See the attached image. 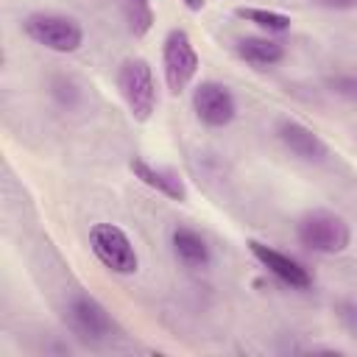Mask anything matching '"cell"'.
<instances>
[{"instance_id":"cell-3","label":"cell","mask_w":357,"mask_h":357,"mask_svg":"<svg viewBox=\"0 0 357 357\" xmlns=\"http://www.w3.org/2000/svg\"><path fill=\"white\" fill-rule=\"evenodd\" d=\"M117 89H120V98L126 100L128 106V114L137 120V123H148L156 112V78H153V67L148 59L142 56H134V59H126L120 67H117Z\"/></svg>"},{"instance_id":"cell-1","label":"cell","mask_w":357,"mask_h":357,"mask_svg":"<svg viewBox=\"0 0 357 357\" xmlns=\"http://www.w3.org/2000/svg\"><path fill=\"white\" fill-rule=\"evenodd\" d=\"M20 28L33 45H39L50 53L67 56V53H75L84 45L81 22L75 17H67V14H59V11H31V14L22 17Z\"/></svg>"},{"instance_id":"cell-4","label":"cell","mask_w":357,"mask_h":357,"mask_svg":"<svg viewBox=\"0 0 357 357\" xmlns=\"http://www.w3.org/2000/svg\"><path fill=\"white\" fill-rule=\"evenodd\" d=\"M296 240L301 248L312 254H343L351 245V229L349 223L329 212V209H312L296 223Z\"/></svg>"},{"instance_id":"cell-7","label":"cell","mask_w":357,"mask_h":357,"mask_svg":"<svg viewBox=\"0 0 357 357\" xmlns=\"http://www.w3.org/2000/svg\"><path fill=\"white\" fill-rule=\"evenodd\" d=\"M192 112L206 128H226L237 117V100L220 81H201L192 89Z\"/></svg>"},{"instance_id":"cell-13","label":"cell","mask_w":357,"mask_h":357,"mask_svg":"<svg viewBox=\"0 0 357 357\" xmlns=\"http://www.w3.org/2000/svg\"><path fill=\"white\" fill-rule=\"evenodd\" d=\"M234 14L245 22H251V25H257L265 33H284L293 25V20L287 14L273 11V8H259V6H237Z\"/></svg>"},{"instance_id":"cell-2","label":"cell","mask_w":357,"mask_h":357,"mask_svg":"<svg viewBox=\"0 0 357 357\" xmlns=\"http://www.w3.org/2000/svg\"><path fill=\"white\" fill-rule=\"evenodd\" d=\"M89 251L92 257L117 276H134L139 271V254L134 248V240L128 237V231L117 223L100 220L89 226Z\"/></svg>"},{"instance_id":"cell-16","label":"cell","mask_w":357,"mask_h":357,"mask_svg":"<svg viewBox=\"0 0 357 357\" xmlns=\"http://www.w3.org/2000/svg\"><path fill=\"white\" fill-rule=\"evenodd\" d=\"M318 6L324 8H332V11H349V8H357V0H315Z\"/></svg>"},{"instance_id":"cell-5","label":"cell","mask_w":357,"mask_h":357,"mask_svg":"<svg viewBox=\"0 0 357 357\" xmlns=\"http://www.w3.org/2000/svg\"><path fill=\"white\" fill-rule=\"evenodd\" d=\"M201 59L184 28H170L162 42V75L170 95H181L198 75Z\"/></svg>"},{"instance_id":"cell-11","label":"cell","mask_w":357,"mask_h":357,"mask_svg":"<svg viewBox=\"0 0 357 357\" xmlns=\"http://www.w3.org/2000/svg\"><path fill=\"white\" fill-rule=\"evenodd\" d=\"M170 248H173V257L190 271H201L212 262L209 243L204 240L201 231H195L190 226H176L170 231Z\"/></svg>"},{"instance_id":"cell-17","label":"cell","mask_w":357,"mask_h":357,"mask_svg":"<svg viewBox=\"0 0 357 357\" xmlns=\"http://www.w3.org/2000/svg\"><path fill=\"white\" fill-rule=\"evenodd\" d=\"M181 3H184L190 11H201V8L206 6V0H181Z\"/></svg>"},{"instance_id":"cell-12","label":"cell","mask_w":357,"mask_h":357,"mask_svg":"<svg viewBox=\"0 0 357 357\" xmlns=\"http://www.w3.org/2000/svg\"><path fill=\"white\" fill-rule=\"evenodd\" d=\"M234 53L257 70H268V67H276V64L284 61V45L279 39H273L271 33H265V36H240L234 42Z\"/></svg>"},{"instance_id":"cell-10","label":"cell","mask_w":357,"mask_h":357,"mask_svg":"<svg viewBox=\"0 0 357 357\" xmlns=\"http://www.w3.org/2000/svg\"><path fill=\"white\" fill-rule=\"evenodd\" d=\"M128 170L134 173L137 181H142L153 192H159V195H165L170 201H187V187H184V181H181L178 173H173L167 167H156L145 156H134L128 162Z\"/></svg>"},{"instance_id":"cell-15","label":"cell","mask_w":357,"mask_h":357,"mask_svg":"<svg viewBox=\"0 0 357 357\" xmlns=\"http://www.w3.org/2000/svg\"><path fill=\"white\" fill-rule=\"evenodd\" d=\"M329 92H335L337 98H346V100H357V75L354 73H337L326 81Z\"/></svg>"},{"instance_id":"cell-9","label":"cell","mask_w":357,"mask_h":357,"mask_svg":"<svg viewBox=\"0 0 357 357\" xmlns=\"http://www.w3.org/2000/svg\"><path fill=\"white\" fill-rule=\"evenodd\" d=\"M276 137H279V142H282L293 156H298L301 162H324V159L329 156L326 142H324L310 126H304V123H298V120H279Z\"/></svg>"},{"instance_id":"cell-14","label":"cell","mask_w":357,"mask_h":357,"mask_svg":"<svg viewBox=\"0 0 357 357\" xmlns=\"http://www.w3.org/2000/svg\"><path fill=\"white\" fill-rule=\"evenodd\" d=\"M123 11H126V22H128V31L142 39L153 22H156V14H153V6L151 0H123Z\"/></svg>"},{"instance_id":"cell-8","label":"cell","mask_w":357,"mask_h":357,"mask_svg":"<svg viewBox=\"0 0 357 357\" xmlns=\"http://www.w3.org/2000/svg\"><path fill=\"white\" fill-rule=\"evenodd\" d=\"M245 245H248L251 257L271 276H276L282 284H287L290 290H310L312 287V273L296 257H290V254H284V251H279V248H273L268 243H259V240H248Z\"/></svg>"},{"instance_id":"cell-6","label":"cell","mask_w":357,"mask_h":357,"mask_svg":"<svg viewBox=\"0 0 357 357\" xmlns=\"http://www.w3.org/2000/svg\"><path fill=\"white\" fill-rule=\"evenodd\" d=\"M64 321L67 326L73 329V335H78L81 340L86 343H98V340H106L114 329L112 324V315L109 310L89 293H73L67 298V307H64Z\"/></svg>"}]
</instances>
